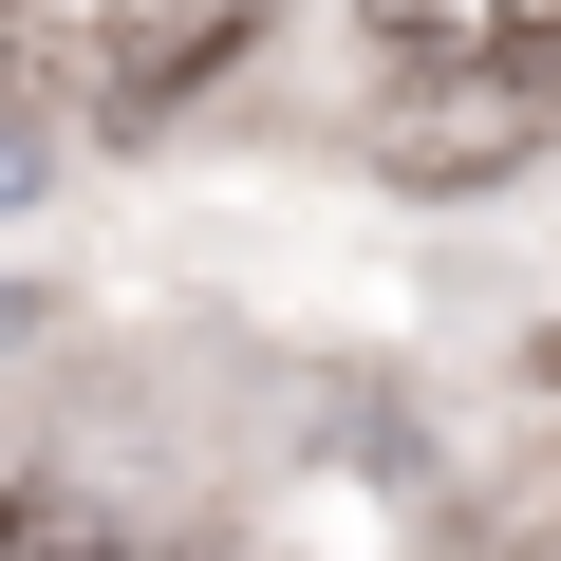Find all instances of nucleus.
Returning a JSON list of instances; mask_svg holds the SVG:
<instances>
[{
	"label": "nucleus",
	"instance_id": "nucleus-1",
	"mask_svg": "<svg viewBox=\"0 0 561 561\" xmlns=\"http://www.w3.org/2000/svg\"><path fill=\"white\" fill-rule=\"evenodd\" d=\"M542 113H561V57H393L375 150H393V187H486L542 150Z\"/></svg>",
	"mask_w": 561,
	"mask_h": 561
},
{
	"label": "nucleus",
	"instance_id": "nucleus-2",
	"mask_svg": "<svg viewBox=\"0 0 561 561\" xmlns=\"http://www.w3.org/2000/svg\"><path fill=\"white\" fill-rule=\"evenodd\" d=\"M225 20H243V0H20V57L76 76L94 113H150L187 57H225Z\"/></svg>",
	"mask_w": 561,
	"mask_h": 561
},
{
	"label": "nucleus",
	"instance_id": "nucleus-3",
	"mask_svg": "<svg viewBox=\"0 0 561 561\" xmlns=\"http://www.w3.org/2000/svg\"><path fill=\"white\" fill-rule=\"evenodd\" d=\"M375 57H561V0H375Z\"/></svg>",
	"mask_w": 561,
	"mask_h": 561
},
{
	"label": "nucleus",
	"instance_id": "nucleus-4",
	"mask_svg": "<svg viewBox=\"0 0 561 561\" xmlns=\"http://www.w3.org/2000/svg\"><path fill=\"white\" fill-rule=\"evenodd\" d=\"M38 524H57V486H38V468H0V542H38Z\"/></svg>",
	"mask_w": 561,
	"mask_h": 561
}]
</instances>
